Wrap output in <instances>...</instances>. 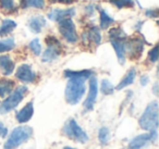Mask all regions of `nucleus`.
I'll list each match as a JSON object with an SVG mask.
<instances>
[{
	"mask_svg": "<svg viewBox=\"0 0 159 149\" xmlns=\"http://www.w3.org/2000/svg\"><path fill=\"white\" fill-rule=\"evenodd\" d=\"M86 79L82 77H70L66 83V90H64V98L69 105H77L83 98L86 90L85 86Z\"/></svg>",
	"mask_w": 159,
	"mask_h": 149,
	"instance_id": "obj_1",
	"label": "nucleus"
},
{
	"mask_svg": "<svg viewBox=\"0 0 159 149\" xmlns=\"http://www.w3.org/2000/svg\"><path fill=\"white\" fill-rule=\"evenodd\" d=\"M139 124L145 131H156L158 127V102L156 100L148 103L139 120Z\"/></svg>",
	"mask_w": 159,
	"mask_h": 149,
	"instance_id": "obj_2",
	"label": "nucleus"
},
{
	"mask_svg": "<svg viewBox=\"0 0 159 149\" xmlns=\"http://www.w3.org/2000/svg\"><path fill=\"white\" fill-rule=\"evenodd\" d=\"M33 135V129L31 126L22 125L18 126L11 132L8 137L7 142H5V149H16L19 146L29 140Z\"/></svg>",
	"mask_w": 159,
	"mask_h": 149,
	"instance_id": "obj_3",
	"label": "nucleus"
},
{
	"mask_svg": "<svg viewBox=\"0 0 159 149\" xmlns=\"http://www.w3.org/2000/svg\"><path fill=\"white\" fill-rule=\"evenodd\" d=\"M29 93V88L24 85L18 86L12 93H10L9 96L5 99L0 105V114H6L11 110L16 109L19 103L23 100L25 95Z\"/></svg>",
	"mask_w": 159,
	"mask_h": 149,
	"instance_id": "obj_4",
	"label": "nucleus"
},
{
	"mask_svg": "<svg viewBox=\"0 0 159 149\" xmlns=\"http://www.w3.org/2000/svg\"><path fill=\"white\" fill-rule=\"evenodd\" d=\"M62 133L66 137L71 138L75 142H81V144H84L89 140V135L83 131V129L77 124L74 119H70L66 121L63 129H62Z\"/></svg>",
	"mask_w": 159,
	"mask_h": 149,
	"instance_id": "obj_5",
	"label": "nucleus"
},
{
	"mask_svg": "<svg viewBox=\"0 0 159 149\" xmlns=\"http://www.w3.org/2000/svg\"><path fill=\"white\" fill-rule=\"evenodd\" d=\"M45 43L47 44L46 50L43 53L42 60L43 62H52L59 58L62 52V46L60 42L52 35H49L46 37Z\"/></svg>",
	"mask_w": 159,
	"mask_h": 149,
	"instance_id": "obj_6",
	"label": "nucleus"
},
{
	"mask_svg": "<svg viewBox=\"0 0 159 149\" xmlns=\"http://www.w3.org/2000/svg\"><path fill=\"white\" fill-rule=\"evenodd\" d=\"M58 29L63 39L69 44H75L79 40V35L76 33V27H75L74 22L71 18H66L63 20L59 21L58 24Z\"/></svg>",
	"mask_w": 159,
	"mask_h": 149,
	"instance_id": "obj_7",
	"label": "nucleus"
},
{
	"mask_svg": "<svg viewBox=\"0 0 159 149\" xmlns=\"http://www.w3.org/2000/svg\"><path fill=\"white\" fill-rule=\"evenodd\" d=\"M157 132L156 131H150L149 133L141 134V135L134 137L129 144L128 149H142L148 144H152L157 140Z\"/></svg>",
	"mask_w": 159,
	"mask_h": 149,
	"instance_id": "obj_8",
	"label": "nucleus"
},
{
	"mask_svg": "<svg viewBox=\"0 0 159 149\" xmlns=\"http://www.w3.org/2000/svg\"><path fill=\"white\" fill-rule=\"evenodd\" d=\"M82 42L86 46H99L102 43V34H100V29L97 26H92L89 27L86 31L83 32L82 34Z\"/></svg>",
	"mask_w": 159,
	"mask_h": 149,
	"instance_id": "obj_9",
	"label": "nucleus"
},
{
	"mask_svg": "<svg viewBox=\"0 0 159 149\" xmlns=\"http://www.w3.org/2000/svg\"><path fill=\"white\" fill-rule=\"evenodd\" d=\"M89 95H87L86 100L84 101V108L86 111H92L94 108V105L96 102V98H97V94H98V83H97V79H96L94 75H92L89 79Z\"/></svg>",
	"mask_w": 159,
	"mask_h": 149,
	"instance_id": "obj_10",
	"label": "nucleus"
},
{
	"mask_svg": "<svg viewBox=\"0 0 159 149\" xmlns=\"http://www.w3.org/2000/svg\"><path fill=\"white\" fill-rule=\"evenodd\" d=\"M143 49L144 44L141 38H131L125 42V51H128L132 59L139 58V56L143 53Z\"/></svg>",
	"mask_w": 159,
	"mask_h": 149,
	"instance_id": "obj_11",
	"label": "nucleus"
},
{
	"mask_svg": "<svg viewBox=\"0 0 159 149\" xmlns=\"http://www.w3.org/2000/svg\"><path fill=\"white\" fill-rule=\"evenodd\" d=\"M16 76L23 83H34L36 81V73L32 70L31 65L29 64H22L18 68L16 72Z\"/></svg>",
	"mask_w": 159,
	"mask_h": 149,
	"instance_id": "obj_12",
	"label": "nucleus"
},
{
	"mask_svg": "<svg viewBox=\"0 0 159 149\" xmlns=\"http://www.w3.org/2000/svg\"><path fill=\"white\" fill-rule=\"evenodd\" d=\"M75 16V8H68V9H52L48 12L47 18L53 22H59L66 18H72Z\"/></svg>",
	"mask_w": 159,
	"mask_h": 149,
	"instance_id": "obj_13",
	"label": "nucleus"
},
{
	"mask_svg": "<svg viewBox=\"0 0 159 149\" xmlns=\"http://www.w3.org/2000/svg\"><path fill=\"white\" fill-rule=\"evenodd\" d=\"M110 43L117 53L118 61L120 64L125 62V38H111Z\"/></svg>",
	"mask_w": 159,
	"mask_h": 149,
	"instance_id": "obj_14",
	"label": "nucleus"
},
{
	"mask_svg": "<svg viewBox=\"0 0 159 149\" xmlns=\"http://www.w3.org/2000/svg\"><path fill=\"white\" fill-rule=\"evenodd\" d=\"M33 114H34L33 101H30V102H27L20 111L16 112V118L19 123H25V122H27V121L31 120Z\"/></svg>",
	"mask_w": 159,
	"mask_h": 149,
	"instance_id": "obj_15",
	"label": "nucleus"
},
{
	"mask_svg": "<svg viewBox=\"0 0 159 149\" xmlns=\"http://www.w3.org/2000/svg\"><path fill=\"white\" fill-rule=\"evenodd\" d=\"M46 24H47L46 19L43 16H37V14H36V16H33L29 19V24H27V26H29V29H31L33 33L38 34L43 31V29L46 26Z\"/></svg>",
	"mask_w": 159,
	"mask_h": 149,
	"instance_id": "obj_16",
	"label": "nucleus"
},
{
	"mask_svg": "<svg viewBox=\"0 0 159 149\" xmlns=\"http://www.w3.org/2000/svg\"><path fill=\"white\" fill-rule=\"evenodd\" d=\"M14 71V62L7 55L0 56V72L3 75H11Z\"/></svg>",
	"mask_w": 159,
	"mask_h": 149,
	"instance_id": "obj_17",
	"label": "nucleus"
},
{
	"mask_svg": "<svg viewBox=\"0 0 159 149\" xmlns=\"http://www.w3.org/2000/svg\"><path fill=\"white\" fill-rule=\"evenodd\" d=\"M135 76H136V70H135L134 68L129 69V71L126 72L125 76H124L123 79H122V81L118 84V86L116 87V89L121 90V89H123L124 87H126V86L131 85V84L134 82Z\"/></svg>",
	"mask_w": 159,
	"mask_h": 149,
	"instance_id": "obj_18",
	"label": "nucleus"
},
{
	"mask_svg": "<svg viewBox=\"0 0 159 149\" xmlns=\"http://www.w3.org/2000/svg\"><path fill=\"white\" fill-rule=\"evenodd\" d=\"M16 27V23L13 20H10V19L2 20L1 25H0V36L5 37V36L9 35Z\"/></svg>",
	"mask_w": 159,
	"mask_h": 149,
	"instance_id": "obj_19",
	"label": "nucleus"
},
{
	"mask_svg": "<svg viewBox=\"0 0 159 149\" xmlns=\"http://www.w3.org/2000/svg\"><path fill=\"white\" fill-rule=\"evenodd\" d=\"M94 72L92 70H82V71H72V70H66L64 71V76L66 79L70 77H82L84 79H89Z\"/></svg>",
	"mask_w": 159,
	"mask_h": 149,
	"instance_id": "obj_20",
	"label": "nucleus"
},
{
	"mask_svg": "<svg viewBox=\"0 0 159 149\" xmlns=\"http://www.w3.org/2000/svg\"><path fill=\"white\" fill-rule=\"evenodd\" d=\"M99 20H100V29H107L111 26L112 24H115L116 21L107 13V11H105L104 9L99 8Z\"/></svg>",
	"mask_w": 159,
	"mask_h": 149,
	"instance_id": "obj_21",
	"label": "nucleus"
},
{
	"mask_svg": "<svg viewBox=\"0 0 159 149\" xmlns=\"http://www.w3.org/2000/svg\"><path fill=\"white\" fill-rule=\"evenodd\" d=\"M14 82L12 79H0V97H6L12 92Z\"/></svg>",
	"mask_w": 159,
	"mask_h": 149,
	"instance_id": "obj_22",
	"label": "nucleus"
},
{
	"mask_svg": "<svg viewBox=\"0 0 159 149\" xmlns=\"http://www.w3.org/2000/svg\"><path fill=\"white\" fill-rule=\"evenodd\" d=\"M20 7L22 8V9H27V8L44 9L45 0H21Z\"/></svg>",
	"mask_w": 159,
	"mask_h": 149,
	"instance_id": "obj_23",
	"label": "nucleus"
},
{
	"mask_svg": "<svg viewBox=\"0 0 159 149\" xmlns=\"http://www.w3.org/2000/svg\"><path fill=\"white\" fill-rule=\"evenodd\" d=\"M14 47H16V42L12 37L0 40V53L12 50Z\"/></svg>",
	"mask_w": 159,
	"mask_h": 149,
	"instance_id": "obj_24",
	"label": "nucleus"
},
{
	"mask_svg": "<svg viewBox=\"0 0 159 149\" xmlns=\"http://www.w3.org/2000/svg\"><path fill=\"white\" fill-rule=\"evenodd\" d=\"M0 9L7 13H12L16 10L14 0H0Z\"/></svg>",
	"mask_w": 159,
	"mask_h": 149,
	"instance_id": "obj_25",
	"label": "nucleus"
},
{
	"mask_svg": "<svg viewBox=\"0 0 159 149\" xmlns=\"http://www.w3.org/2000/svg\"><path fill=\"white\" fill-rule=\"evenodd\" d=\"M109 2L117 7L118 9H123V8H134V0H109Z\"/></svg>",
	"mask_w": 159,
	"mask_h": 149,
	"instance_id": "obj_26",
	"label": "nucleus"
},
{
	"mask_svg": "<svg viewBox=\"0 0 159 149\" xmlns=\"http://www.w3.org/2000/svg\"><path fill=\"white\" fill-rule=\"evenodd\" d=\"M100 90L104 95H111L115 90L113 85L108 81V79H102V86H100Z\"/></svg>",
	"mask_w": 159,
	"mask_h": 149,
	"instance_id": "obj_27",
	"label": "nucleus"
},
{
	"mask_svg": "<svg viewBox=\"0 0 159 149\" xmlns=\"http://www.w3.org/2000/svg\"><path fill=\"white\" fill-rule=\"evenodd\" d=\"M29 48L31 49V51L35 56H39L40 53H42V46H40V43L38 38H35V39H33L30 43Z\"/></svg>",
	"mask_w": 159,
	"mask_h": 149,
	"instance_id": "obj_28",
	"label": "nucleus"
},
{
	"mask_svg": "<svg viewBox=\"0 0 159 149\" xmlns=\"http://www.w3.org/2000/svg\"><path fill=\"white\" fill-rule=\"evenodd\" d=\"M98 138H99V142L102 145H106L109 142V138H110V133H109V129L107 127H102L98 132Z\"/></svg>",
	"mask_w": 159,
	"mask_h": 149,
	"instance_id": "obj_29",
	"label": "nucleus"
},
{
	"mask_svg": "<svg viewBox=\"0 0 159 149\" xmlns=\"http://www.w3.org/2000/svg\"><path fill=\"white\" fill-rule=\"evenodd\" d=\"M148 60L152 63H155L158 60V46H155L154 48L149 50V52H148Z\"/></svg>",
	"mask_w": 159,
	"mask_h": 149,
	"instance_id": "obj_30",
	"label": "nucleus"
},
{
	"mask_svg": "<svg viewBox=\"0 0 159 149\" xmlns=\"http://www.w3.org/2000/svg\"><path fill=\"white\" fill-rule=\"evenodd\" d=\"M145 16L148 18H157L158 16V9H148L146 10Z\"/></svg>",
	"mask_w": 159,
	"mask_h": 149,
	"instance_id": "obj_31",
	"label": "nucleus"
},
{
	"mask_svg": "<svg viewBox=\"0 0 159 149\" xmlns=\"http://www.w3.org/2000/svg\"><path fill=\"white\" fill-rule=\"evenodd\" d=\"M52 3H62V5H72L76 0H49Z\"/></svg>",
	"mask_w": 159,
	"mask_h": 149,
	"instance_id": "obj_32",
	"label": "nucleus"
},
{
	"mask_svg": "<svg viewBox=\"0 0 159 149\" xmlns=\"http://www.w3.org/2000/svg\"><path fill=\"white\" fill-rule=\"evenodd\" d=\"M8 135V129L5 126L3 123L0 122V137H6Z\"/></svg>",
	"mask_w": 159,
	"mask_h": 149,
	"instance_id": "obj_33",
	"label": "nucleus"
},
{
	"mask_svg": "<svg viewBox=\"0 0 159 149\" xmlns=\"http://www.w3.org/2000/svg\"><path fill=\"white\" fill-rule=\"evenodd\" d=\"M139 82H141V85L142 86H146L148 83H149V77H148L147 75H143V76H141V79H139Z\"/></svg>",
	"mask_w": 159,
	"mask_h": 149,
	"instance_id": "obj_34",
	"label": "nucleus"
},
{
	"mask_svg": "<svg viewBox=\"0 0 159 149\" xmlns=\"http://www.w3.org/2000/svg\"><path fill=\"white\" fill-rule=\"evenodd\" d=\"M86 12H87V14H93L94 13V7L93 6H87L86 7Z\"/></svg>",
	"mask_w": 159,
	"mask_h": 149,
	"instance_id": "obj_35",
	"label": "nucleus"
},
{
	"mask_svg": "<svg viewBox=\"0 0 159 149\" xmlns=\"http://www.w3.org/2000/svg\"><path fill=\"white\" fill-rule=\"evenodd\" d=\"M152 90H154V94L157 96V95H158V84H157V83L154 85V88H152Z\"/></svg>",
	"mask_w": 159,
	"mask_h": 149,
	"instance_id": "obj_36",
	"label": "nucleus"
},
{
	"mask_svg": "<svg viewBox=\"0 0 159 149\" xmlns=\"http://www.w3.org/2000/svg\"><path fill=\"white\" fill-rule=\"evenodd\" d=\"M63 149H75V148H72V147H64Z\"/></svg>",
	"mask_w": 159,
	"mask_h": 149,
	"instance_id": "obj_37",
	"label": "nucleus"
}]
</instances>
